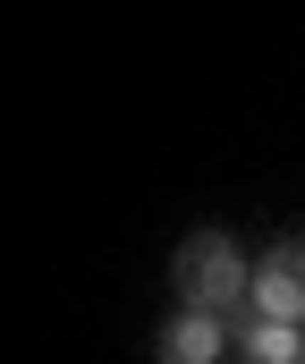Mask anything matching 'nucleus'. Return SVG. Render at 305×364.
Listing matches in <instances>:
<instances>
[{
  "instance_id": "f257e3e1",
  "label": "nucleus",
  "mask_w": 305,
  "mask_h": 364,
  "mask_svg": "<svg viewBox=\"0 0 305 364\" xmlns=\"http://www.w3.org/2000/svg\"><path fill=\"white\" fill-rule=\"evenodd\" d=\"M178 296H187V314H220V305L237 296V255H229V237H187V246H178Z\"/></svg>"
},
{
  "instance_id": "f03ea898",
  "label": "nucleus",
  "mask_w": 305,
  "mask_h": 364,
  "mask_svg": "<svg viewBox=\"0 0 305 364\" xmlns=\"http://www.w3.org/2000/svg\"><path fill=\"white\" fill-rule=\"evenodd\" d=\"M263 322H305V246H272V263L255 272Z\"/></svg>"
},
{
  "instance_id": "7ed1b4c3",
  "label": "nucleus",
  "mask_w": 305,
  "mask_h": 364,
  "mask_svg": "<svg viewBox=\"0 0 305 364\" xmlns=\"http://www.w3.org/2000/svg\"><path fill=\"white\" fill-rule=\"evenodd\" d=\"M161 356L170 364H212L220 356V322H212V314H178L170 339H161Z\"/></svg>"
},
{
  "instance_id": "20e7f679",
  "label": "nucleus",
  "mask_w": 305,
  "mask_h": 364,
  "mask_svg": "<svg viewBox=\"0 0 305 364\" xmlns=\"http://www.w3.org/2000/svg\"><path fill=\"white\" fill-rule=\"evenodd\" d=\"M246 364H305L297 322H255V331H246Z\"/></svg>"
}]
</instances>
